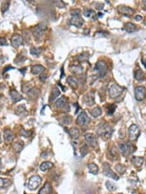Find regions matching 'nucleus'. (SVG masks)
<instances>
[{"label": "nucleus", "mask_w": 146, "mask_h": 194, "mask_svg": "<svg viewBox=\"0 0 146 194\" xmlns=\"http://www.w3.org/2000/svg\"><path fill=\"white\" fill-rule=\"evenodd\" d=\"M11 184V182L7 178H0V188L5 189L9 187Z\"/></svg>", "instance_id": "obj_28"}, {"label": "nucleus", "mask_w": 146, "mask_h": 194, "mask_svg": "<svg viewBox=\"0 0 146 194\" xmlns=\"http://www.w3.org/2000/svg\"><path fill=\"white\" fill-rule=\"evenodd\" d=\"M112 133H113V129L107 124L103 123L99 126L98 129V134L100 136L106 139H109L111 137Z\"/></svg>", "instance_id": "obj_2"}, {"label": "nucleus", "mask_w": 146, "mask_h": 194, "mask_svg": "<svg viewBox=\"0 0 146 194\" xmlns=\"http://www.w3.org/2000/svg\"><path fill=\"white\" fill-rule=\"evenodd\" d=\"M21 134H22V135L23 136H24V137H30L31 135V131H21Z\"/></svg>", "instance_id": "obj_43"}, {"label": "nucleus", "mask_w": 146, "mask_h": 194, "mask_svg": "<svg viewBox=\"0 0 146 194\" xmlns=\"http://www.w3.org/2000/svg\"><path fill=\"white\" fill-rule=\"evenodd\" d=\"M90 113L91 115H92L93 117L97 118L98 116L101 115V114H102V110H101V107H96L95 108H93V109L90 111Z\"/></svg>", "instance_id": "obj_30"}, {"label": "nucleus", "mask_w": 146, "mask_h": 194, "mask_svg": "<svg viewBox=\"0 0 146 194\" xmlns=\"http://www.w3.org/2000/svg\"><path fill=\"white\" fill-rule=\"evenodd\" d=\"M143 1V3H144V6L146 7V0H142Z\"/></svg>", "instance_id": "obj_47"}, {"label": "nucleus", "mask_w": 146, "mask_h": 194, "mask_svg": "<svg viewBox=\"0 0 146 194\" xmlns=\"http://www.w3.org/2000/svg\"><path fill=\"white\" fill-rule=\"evenodd\" d=\"M115 169H116L117 171H118L119 173H120V174H121V175L124 174L125 172L126 171V167H125L124 165H121V164L116 165V167H115Z\"/></svg>", "instance_id": "obj_36"}, {"label": "nucleus", "mask_w": 146, "mask_h": 194, "mask_svg": "<svg viewBox=\"0 0 146 194\" xmlns=\"http://www.w3.org/2000/svg\"><path fill=\"white\" fill-rule=\"evenodd\" d=\"M42 178L38 175H34L30 178L29 180L27 187L30 190H35L39 186H40L42 183Z\"/></svg>", "instance_id": "obj_3"}, {"label": "nucleus", "mask_w": 146, "mask_h": 194, "mask_svg": "<svg viewBox=\"0 0 146 194\" xmlns=\"http://www.w3.org/2000/svg\"><path fill=\"white\" fill-rule=\"evenodd\" d=\"M69 134L71 136V137L74 139H77L79 137L80 133L79 129L77 128H73L70 129Z\"/></svg>", "instance_id": "obj_23"}, {"label": "nucleus", "mask_w": 146, "mask_h": 194, "mask_svg": "<svg viewBox=\"0 0 146 194\" xmlns=\"http://www.w3.org/2000/svg\"><path fill=\"white\" fill-rule=\"evenodd\" d=\"M116 108V106L113 104L110 105L107 108V114L108 115H113V113L115 112V109Z\"/></svg>", "instance_id": "obj_38"}, {"label": "nucleus", "mask_w": 146, "mask_h": 194, "mask_svg": "<svg viewBox=\"0 0 146 194\" xmlns=\"http://www.w3.org/2000/svg\"><path fill=\"white\" fill-rule=\"evenodd\" d=\"M52 192V187L49 182H46L45 184L38 191V193H50Z\"/></svg>", "instance_id": "obj_19"}, {"label": "nucleus", "mask_w": 146, "mask_h": 194, "mask_svg": "<svg viewBox=\"0 0 146 194\" xmlns=\"http://www.w3.org/2000/svg\"><path fill=\"white\" fill-rule=\"evenodd\" d=\"M84 14L87 17H89V18H92L93 19H96V13L95 12L92 11V10H87L84 12Z\"/></svg>", "instance_id": "obj_37"}, {"label": "nucleus", "mask_w": 146, "mask_h": 194, "mask_svg": "<svg viewBox=\"0 0 146 194\" xmlns=\"http://www.w3.org/2000/svg\"><path fill=\"white\" fill-rule=\"evenodd\" d=\"M79 57H81V58H79L78 59H81V61H83V60H87V59L88 58H88V57H89V55H88V54H87V53H84V54H81V55L79 56Z\"/></svg>", "instance_id": "obj_42"}, {"label": "nucleus", "mask_w": 146, "mask_h": 194, "mask_svg": "<svg viewBox=\"0 0 146 194\" xmlns=\"http://www.w3.org/2000/svg\"><path fill=\"white\" fill-rule=\"evenodd\" d=\"M54 3L57 7L59 8H64L65 4L62 0H54Z\"/></svg>", "instance_id": "obj_40"}, {"label": "nucleus", "mask_w": 146, "mask_h": 194, "mask_svg": "<svg viewBox=\"0 0 146 194\" xmlns=\"http://www.w3.org/2000/svg\"><path fill=\"white\" fill-rule=\"evenodd\" d=\"M1 142L2 141H1V133H0V144L1 143Z\"/></svg>", "instance_id": "obj_48"}, {"label": "nucleus", "mask_w": 146, "mask_h": 194, "mask_svg": "<svg viewBox=\"0 0 146 194\" xmlns=\"http://www.w3.org/2000/svg\"><path fill=\"white\" fill-rule=\"evenodd\" d=\"M106 187L110 191H114L117 190V186L116 184L111 182V181H106Z\"/></svg>", "instance_id": "obj_33"}, {"label": "nucleus", "mask_w": 146, "mask_h": 194, "mask_svg": "<svg viewBox=\"0 0 146 194\" xmlns=\"http://www.w3.org/2000/svg\"><path fill=\"white\" fill-rule=\"evenodd\" d=\"M79 10H74L71 12L72 18L70 19V24L75 27H81L84 23V20L83 19L80 14Z\"/></svg>", "instance_id": "obj_1"}, {"label": "nucleus", "mask_w": 146, "mask_h": 194, "mask_svg": "<svg viewBox=\"0 0 146 194\" xmlns=\"http://www.w3.org/2000/svg\"><path fill=\"white\" fill-rule=\"evenodd\" d=\"M129 139L132 141H136L140 135V131L138 126L133 124L129 128Z\"/></svg>", "instance_id": "obj_8"}, {"label": "nucleus", "mask_w": 146, "mask_h": 194, "mask_svg": "<svg viewBox=\"0 0 146 194\" xmlns=\"http://www.w3.org/2000/svg\"><path fill=\"white\" fill-rule=\"evenodd\" d=\"M88 169L89 170V172L91 174L97 175L99 171V168L98 165L93 163H91V164L88 165Z\"/></svg>", "instance_id": "obj_25"}, {"label": "nucleus", "mask_w": 146, "mask_h": 194, "mask_svg": "<svg viewBox=\"0 0 146 194\" xmlns=\"http://www.w3.org/2000/svg\"><path fill=\"white\" fill-rule=\"evenodd\" d=\"M135 19H136L137 21H140V20H142V17L139 16V15H138L136 17H135Z\"/></svg>", "instance_id": "obj_45"}, {"label": "nucleus", "mask_w": 146, "mask_h": 194, "mask_svg": "<svg viewBox=\"0 0 146 194\" xmlns=\"http://www.w3.org/2000/svg\"><path fill=\"white\" fill-rule=\"evenodd\" d=\"M2 168H3V165L1 159H0V169H2Z\"/></svg>", "instance_id": "obj_46"}, {"label": "nucleus", "mask_w": 146, "mask_h": 194, "mask_svg": "<svg viewBox=\"0 0 146 194\" xmlns=\"http://www.w3.org/2000/svg\"><path fill=\"white\" fill-rule=\"evenodd\" d=\"M15 113L18 116H27V111L26 110V108L24 105H21L16 108V109Z\"/></svg>", "instance_id": "obj_17"}, {"label": "nucleus", "mask_w": 146, "mask_h": 194, "mask_svg": "<svg viewBox=\"0 0 146 194\" xmlns=\"http://www.w3.org/2000/svg\"><path fill=\"white\" fill-rule=\"evenodd\" d=\"M30 52L32 55L38 56L42 52V48L40 47H32L31 48Z\"/></svg>", "instance_id": "obj_34"}, {"label": "nucleus", "mask_w": 146, "mask_h": 194, "mask_svg": "<svg viewBox=\"0 0 146 194\" xmlns=\"http://www.w3.org/2000/svg\"><path fill=\"white\" fill-rule=\"evenodd\" d=\"M10 43H11V45L13 47L18 48L21 45H22L23 38L20 35L15 34L12 36L11 39H10Z\"/></svg>", "instance_id": "obj_14"}, {"label": "nucleus", "mask_w": 146, "mask_h": 194, "mask_svg": "<svg viewBox=\"0 0 146 194\" xmlns=\"http://www.w3.org/2000/svg\"><path fill=\"white\" fill-rule=\"evenodd\" d=\"M70 71L74 74H81L83 73V68L80 65H74L70 67Z\"/></svg>", "instance_id": "obj_24"}, {"label": "nucleus", "mask_w": 146, "mask_h": 194, "mask_svg": "<svg viewBox=\"0 0 146 194\" xmlns=\"http://www.w3.org/2000/svg\"><path fill=\"white\" fill-rule=\"evenodd\" d=\"M10 95L13 101H14V102H18L23 99L22 95L20 94L19 93L16 91V90H10Z\"/></svg>", "instance_id": "obj_15"}, {"label": "nucleus", "mask_w": 146, "mask_h": 194, "mask_svg": "<svg viewBox=\"0 0 146 194\" xmlns=\"http://www.w3.org/2000/svg\"><path fill=\"white\" fill-rule=\"evenodd\" d=\"M144 24H146V19L145 20V22H144Z\"/></svg>", "instance_id": "obj_49"}, {"label": "nucleus", "mask_w": 146, "mask_h": 194, "mask_svg": "<svg viewBox=\"0 0 146 194\" xmlns=\"http://www.w3.org/2000/svg\"><path fill=\"white\" fill-rule=\"evenodd\" d=\"M66 103H67L66 97L64 96H62L61 98H59V99H57V101L55 103V106H56V107L59 108H63L65 107V106H66Z\"/></svg>", "instance_id": "obj_21"}, {"label": "nucleus", "mask_w": 146, "mask_h": 194, "mask_svg": "<svg viewBox=\"0 0 146 194\" xmlns=\"http://www.w3.org/2000/svg\"><path fill=\"white\" fill-rule=\"evenodd\" d=\"M83 101H84V103L87 105L91 106L94 103V99H93V97L92 96H91L90 94H88L85 96Z\"/></svg>", "instance_id": "obj_32"}, {"label": "nucleus", "mask_w": 146, "mask_h": 194, "mask_svg": "<svg viewBox=\"0 0 146 194\" xmlns=\"http://www.w3.org/2000/svg\"><path fill=\"white\" fill-rule=\"evenodd\" d=\"M10 6V1L9 0H7V1H4L3 3L1 4V11L3 12H4L7 11V10L9 9Z\"/></svg>", "instance_id": "obj_39"}, {"label": "nucleus", "mask_w": 146, "mask_h": 194, "mask_svg": "<svg viewBox=\"0 0 146 194\" xmlns=\"http://www.w3.org/2000/svg\"><path fill=\"white\" fill-rule=\"evenodd\" d=\"M103 174L106 177L113 178V179L115 180H118L119 179L118 176L112 171L110 165L107 164V163H105V164H103Z\"/></svg>", "instance_id": "obj_9"}, {"label": "nucleus", "mask_w": 146, "mask_h": 194, "mask_svg": "<svg viewBox=\"0 0 146 194\" xmlns=\"http://www.w3.org/2000/svg\"><path fill=\"white\" fill-rule=\"evenodd\" d=\"M96 70L98 71L100 77L103 78V77H105L106 75V74L107 73L108 66L105 61H98V63L96 64Z\"/></svg>", "instance_id": "obj_7"}, {"label": "nucleus", "mask_w": 146, "mask_h": 194, "mask_svg": "<svg viewBox=\"0 0 146 194\" xmlns=\"http://www.w3.org/2000/svg\"><path fill=\"white\" fill-rule=\"evenodd\" d=\"M134 77L137 81H142L144 79V74L143 73V71L142 70H137L136 72H135L134 74Z\"/></svg>", "instance_id": "obj_35"}, {"label": "nucleus", "mask_w": 146, "mask_h": 194, "mask_svg": "<svg viewBox=\"0 0 146 194\" xmlns=\"http://www.w3.org/2000/svg\"><path fill=\"white\" fill-rule=\"evenodd\" d=\"M80 152H81V154L82 157H84L85 156H86V155L88 153V149L87 148V145L83 146L82 148H81Z\"/></svg>", "instance_id": "obj_41"}, {"label": "nucleus", "mask_w": 146, "mask_h": 194, "mask_svg": "<svg viewBox=\"0 0 146 194\" xmlns=\"http://www.w3.org/2000/svg\"><path fill=\"white\" fill-rule=\"evenodd\" d=\"M124 30L129 33H132L136 31V26L131 22H127L124 25Z\"/></svg>", "instance_id": "obj_22"}, {"label": "nucleus", "mask_w": 146, "mask_h": 194, "mask_svg": "<svg viewBox=\"0 0 146 194\" xmlns=\"http://www.w3.org/2000/svg\"><path fill=\"white\" fill-rule=\"evenodd\" d=\"M67 82H68V84L71 86L72 88H77V87L78 86V81L76 79V78H75L74 77L70 76L67 79Z\"/></svg>", "instance_id": "obj_29"}, {"label": "nucleus", "mask_w": 146, "mask_h": 194, "mask_svg": "<svg viewBox=\"0 0 146 194\" xmlns=\"http://www.w3.org/2000/svg\"><path fill=\"white\" fill-rule=\"evenodd\" d=\"M60 94H61V92H60L58 88H54L51 91L50 97H49V101H53Z\"/></svg>", "instance_id": "obj_26"}, {"label": "nucleus", "mask_w": 146, "mask_h": 194, "mask_svg": "<svg viewBox=\"0 0 146 194\" xmlns=\"http://www.w3.org/2000/svg\"><path fill=\"white\" fill-rule=\"evenodd\" d=\"M23 148V143L22 141H18L13 144V149L16 152H20Z\"/></svg>", "instance_id": "obj_31"}, {"label": "nucleus", "mask_w": 146, "mask_h": 194, "mask_svg": "<svg viewBox=\"0 0 146 194\" xmlns=\"http://www.w3.org/2000/svg\"><path fill=\"white\" fill-rule=\"evenodd\" d=\"M124 88L119 85L116 84H114L111 86L109 89V95L111 98L115 99V98L118 97L119 95L123 93Z\"/></svg>", "instance_id": "obj_5"}, {"label": "nucleus", "mask_w": 146, "mask_h": 194, "mask_svg": "<svg viewBox=\"0 0 146 194\" xmlns=\"http://www.w3.org/2000/svg\"><path fill=\"white\" fill-rule=\"evenodd\" d=\"M47 30L46 25H44V24H40L34 27L32 29V32L33 35L37 39H40L42 37L45 31Z\"/></svg>", "instance_id": "obj_6"}, {"label": "nucleus", "mask_w": 146, "mask_h": 194, "mask_svg": "<svg viewBox=\"0 0 146 194\" xmlns=\"http://www.w3.org/2000/svg\"><path fill=\"white\" fill-rule=\"evenodd\" d=\"M53 167V164H52L50 162H43L42 164L40 165V168L41 171H48L49 169H51L52 167Z\"/></svg>", "instance_id": "obj_27"}, {"label": "nucleus", "mask_w": 146, "mask_h": 194, "mask_svg": "<svg viewBox=\"0 0 146 194\" xmlns=\"http://www.w3.org/2000/svg\"><path fill=\"white\" fill-rule=\"evenodd\" d=\"M90 119L87 116V113L83 112L78 116L77 118V123L81 126H85L90 123Z\"/></svg>", "instance_id": "obj_13"}, {"label": "nucleus", "mask_w": 146, "mask_h": 194, "mask_svg": "<svg viewBox=\"0 0 146 194\" xmlns=\"http://www.w3.org/2000/svg\"><path fill=\"white\" fill-rule=\"evenodd\" d=\"M4 139L5 141H7V143H9V142L14 140V135L11 131L7 129V130H5L4 131Z\"/></svg>", "instance_id": "obj_20"}, {"label": "nucleus", "mask_w": 146, "mask_h": 194, "mask_svg": "<svg viewBox=\"0 0 146 194\" xmlns=\"http://www.w3.org/2000/svg\"><path fill=\"white\" fill-rule=\"evenodd\" d=\"M45 71V68L41 65H35L31 68V72L33 75H38L42 73Z\"/></svg>", "instance_id": "obj_16"}, {"label": "nucleus", "mask_w": 146, "mask_h": 194, "mask_svg": "<svg viewBox=\"0 0 146 194\" xmlns=\"http://www.w3.org/2000/svg\"><path fill=\"white\" fill-rule=\"evenodd\" d=\"M118 11L119 14L126 17H131L134 13V9L125 6H119L118 7Z\"/></svg>", "instance_id": "obj_12"}, {"label": "nucleus", "mask_w": 146, "mask_h": 194, "mask_svg": "<svg viewBox=\"0 0 146 194\" xmlns=\"http://www.w3.org/2000/svg\"><path fill=\"white\" fill-rule=\"evenodd\" d=\"M145 165H146V163H145Z\"/></svg>", "instance_id": "obj_50"}, {"label": "nucleus", "mask_w": 146, "mask_h": 194, "mask_svg": "<svg viewBox=\"0 0 146 194\" xmlns=\"http://www.w3.org/2000/svg\"><path fill=\"white\" fill-rule=\"evenodd\" d=\"M144 157H136V156L132 157L131 159L132 164H133L134 166H136V167H141L143 163H144Z\"/></svg>", "instance_id": "obj_18"}, {"label": "nucleus", "mask_w": 146, "mask_h": 194, "mask_svg": "<svg viewBox=\"0 0 146 194\" xmlns=\"http://www.w3.org/2000/svg\"><path fill=\"white\" fill-rule=\"evenodd\" d=\"M134 94H134L135 99L137 101H138L144 99L146 96V92L145 87L142 86L136 87L134 90Z\"/></svg>", "instance_id": "obj_10"}, {"label": "nucleus", "mask_w": 146, "mask_h": 194, "mask_svg": "<svg viewBox=\"0 0 146 194\" xmlns=\"http://www.w3.org/2000/svg\"><path fill=\"white\" fill-rule=\"evenodd\" d=\"M119 148H120L121 151L123 153V155L125 156H129V155L132 154L135 151L134 146L130 142H127V143H122L119 145Z\"/></svg>", "instance_id": "obj_4"}, {"label": "nucleus", "mask_w": 146, "mask_h": 194, "mask_svg": "<svg viewBox=\"0 0 146 194\" xmlns=\"http://www.w3.org/2000/svg\"><path fill=\"white\" fill-rule=\"evenodd\" d=\"M85 139L87 144L92 148L98 146V141L96 137L93 133H87L85 135Z\"/></svg>", "instance_id": "obj_11"}, {"label": "nucleus", "mask_w": 146, "mask_h": 194, "mask_svg": "<svg viewBox=\"0 0 146 194\" xmlns=\"http://www.w3.org/2000/svg\"><path fill=\"white\" fill-rule=\"evenodd\" d=\"M7 45V41L3 37H0V46Z\"/></svg>", "instance_id": "obj_44"}]
</instances>
